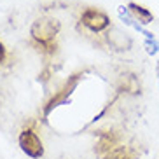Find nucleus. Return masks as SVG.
<instances>
[{
	"label": "nucleus",
	"mask_w": 159,
	"mask_h": 159,
	"mask_svg": "<svg viewBox=\"0 0 159 159\" xmlns=\"http://www.w3.org/2000/svg\"><path fill=\"white\" fill-rule=\"evenodd\" d=\"M49 75H51V72H49V70H44L42 74L39 75V80H40V82H47V80H49Z\"/></svg>",
	"instance_id": "nucleus-13"
},
{
	"label": "nucleus",
	"mask_w": 159,
	"mask_h": 159,
	"mask_svg": "<svg viewBox=\"0 0 159 159\" xmlns=\"http://www.w3.org/2000/svg\"><path fill=\"white\" fill-rule=\"evenodd\" d=\"M80 77H82V72H77V74L70 75V77L65 80V84L58 89V93L54 94V96H52L49 102H47L46 107H44V116L47 117L49 114L52 112V110H54V108L58 107V105H61V103H65L66 100H68V96L74 93V89L77 88V84H79Z\"/></svg>",
	"instance_id": "nucleus-4"
},
{
	"label": "nucleus",
	"mask_w": 159,
	"mask_h": 159,
	"mask_svg": "<svg viewBox=\"0 0 159 159\" xmlns=\"http://www.w3.org/2000/svg\"><path fill=\"white\" fill-rule=\"evenodd\" d=\"M5 56H7V51H5V46L0 42V65L5 61Z\"/></svg>",
	"instance_id": "nucleus-12"
},
{
	"label": "nucleus",
	"mask_w": 159,
	"mask_h": 159,
	"mask_svg": "<svg viewBox=\"0 0 159 159\" xmlns=\"http://www.w3.org/2000/svg\"><path fill=\"white\" fill-rule=\"evenodd\" d=\"M61 30V23L56 18L51 16H42L33 21L30 35H32L33 44L39 47V51L44 54H54L56 52V35Z\"/></svg>",
	"instance_id": "nucleus-1"
},
{
	"label": "nucleus",
	"mask_w": 159,
	"mask_h": 159,
	"mask_svg": "<svg viewBox=\"0 0 159 159\" xmlns=\"http://www.w3.org/2000/svg\"><path fill=\"white\" fill-rule=\"evenodd\" d=\"M80 23L93 33H102L112 26L110 25V18H108L107 12H103L102 9H94V7H88V9L82 11Z\"/></svg>",
	"instance_id": "nucleus-2"
},
{
	"label": "nucleus",
	"mask_w": 159,
	"mask_h": 159,
	"mask_svg": "<svg viewBox=\"0 0 159 159\" xmlns=\"http://www.w3.org/2000/svg\"><path fill=\"white\" fill-rule=\"evenodd\" d=\"M117 14H119V18H121L122 21H124V23L128 25V26H133V28H135L136 25H138V23H135L136 19L133 18V14H131V11L128 9V5H126V7H124V5H121V7L117 9Z\"/></svg>",
	"instance_id": "nucleus-10"
},
{
	"label": "nucleus",
	"mask_w": 159,
	"mask_h": 159,
	"mask_svg": "<svg viewBox=\"0 0 159 159\" xmlns=\"http://www.w3.org/2000/svg\"><path fill=\"white\" fill-rule=\"evenodd\" d=\"M19 147L25 154L32 159H39L44 156V143L40 140V136L35 133V129L32 128H25L21 133H19Z\"/></svg>",
	"instance_id": "nucleus-3"
},
{
	"label": "nucleus",
	"mask_w": 159,
	"mask_h": 159,
	"mask_svg": "<svg viewBox=\"0 0 159 159\" xmlns=\"http://www.w3.org/2000/svg\"><path fill=\"white\" fill-rule=\"evenodd\" d=\"M105 39H107L108 46L112 47L114 51L117 52H126L133 47V39L128 32L117 28V26H110L105 33Z\"/></svg>",
	"instance_id": "nucleus-5"
},
{
	"label": "nucleus",
	"mask_w": 159,
	"mask_h": 159,
	"mask_svg": "<svg viewBox=\"0 0 159 159\" xmlns=\"http://www.w3.org/2000/svg\"><path fill=\"white\" fill-rule=\"evenodd\" d=\"M156 72H157V77H159V61H157V68H156Z\"/></svg>",
	"instance_id": "nucleus-14"
},
{
	"label": "nucleus",
	"mask_w": 159,
	"mask_h": 159,
	"mask_svg": "<svg viewBox=\"0 0 159 159\" xmlns=\"http://www.w3.org/2000/svg\"><path fill=\"white\" fill-rule=\"evenodd\" d=\"M143 46L147 47V52H149V54H156V52L159 51V42L156 39H147Z\"/></svg>",
	"instance_id": "nucleus-11"
},
{
	"label": "nucleus",
	"mask_w": 159,
	"mask_h": 159,
	"mask_svg": "<svg viewBox=\"0 0 159 159\" xmlns=\"http://www.w3.org/2000/svg\"><path fill=\"white\" fill-rule=\"evenodd\" d=\"M119 89L128 94H140V80L135 74H122L119 77Z\"/></svg>",
	"instance_id": "nucleus-7"
},
{
	"label": "nucleus",
	"mask_w": 159,
	"mask_h": 159,
	"mask_svg": "<svg viewBox=\"0 0 159 159\" xmlns=\"http://www.w3.org/2000/svg\"><path fill=\"white\" fill-rule=\"evenodd\" d=\"M117 145H119V135L116 131H98V140L94 145V152H96V156L103 157L112 149H116Z\"/></svg>",
	"instance_id": "nucleus-6"
},
{
	"label": "nucleus",
	"mask_w": 159,
	"mask_h": 159,
	"mask_svg": "<svg viewBox=\"0 0 159 159\" xmlns=\"http://www.w3.org/2000/svg\"><path fill=\"white\" fill-rule=\"evenodd\" d=\"M136 154L131 147L126 145H117L116 149H112L108 154H105L102 159H135Z\"/></svg>",
	"instance_id": "nucleus-9"
},
{
	"label": "nucleus",
	"mask_w": 159,
	"mask_h": 159,
	"mask_svg": "<svg viewBox=\"0 0 159 159\" xmlns=\"http://www.w3.org/2000/svg\"><path fill=\"white\" fill-rule=\"evenodd\" d=\"M128 9L131 11L133 18L138 19V23H140V25H149V23L154 21V14H152L145 5L136 4V2H129V4H128Z\"/></svg>",
	"instance_id": "nucleus-8"
}]
</instances>
